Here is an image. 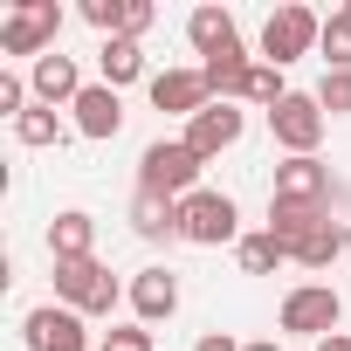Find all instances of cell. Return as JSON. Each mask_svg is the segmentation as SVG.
<instances>
[{
    "label": "cell",
    "mask_w": 351,
    "mask_h": 351,
    "mask_svg": "<svg viewBox=\"0 0 351 351\" xmlns=\"http://www.w3.org/2000/svg\"><path fill=\"white\" fill-rule=\"evenodd\" d=\"M152 104L193 124V117L214 104V90H207V76H200V69H158V76H152Z\"/></svg>",
    "instance_id": "10"
},
{
    "label": "cell",
    "mask_w": 351,
    "mask_h": 351,
    "mask_svg": "<svg viewBox=\"0 0 351 351\" xmlns=\"http://www.w3.org/2000/svg\"><path fill=\"white\" fill-rule=\"evenodd\" d=\"M104 351H152V330L145 324H117V330H104Z\"/></svg>",
    "instance_id": "27"
},
{
    "label": "cell",
    "mask_w": 351,
    "mask_h": 351,
    "mask_svg": "<svg viewBox=\"0 0 351 351\" xmlns=\"http://www.w3.org/2000/svg\"><path fill=\"white\" fill-rule=\"evenodd\" d=\"M317 351H351V337H344V330H330V337H324Z\"/></svg>",
    "instance_id": "30"
},
{
    "label": "cell",
    "mask_w": 351,
    "mask_h": 351,
    "mask_svg": "<svg viewBox=\"0 0 351 351\" xmlns=\"http://www.w3.org/2000/svg\"><path fill=\"white\" fill-rule=\"evenodd\" d=\"M241 351H282V344H276V337H255V344H241Z\"/></svg>",
    "instance_id": "31"
},
{
    "label": "cell",
    "mask_w": 351,
    "mask_h": 351,
    "mask_svg": "<svg viewBox=\"0 0 351 351\" xmlns=\"http://www.w3.org/2000/svg\"><path fill=\"white\" fill-rule=\"evenodd\" d=\"M248 69H255V56H248L241 42H228L221 56H207V62H200V76H207L214 104H241V90H248Z\"/></svg>",
    "instance_id": "15"
},
{
    "label": "cell",
    "mask_w": 351,
    "mask_h": 351,
    "mask_svg": "<svg viewBox=\"0 0 351 351\" xmlns=\"http://www.w3.org/2000/svg\"><path fill=\"white\" fill-rule=\"evenodd\" d=\"M186 42H193L200 56H221V49L241 42V35H234V14H228V8H193V14H186Z\"/></svg>",
    "instance_id": "20"
},
{
    "label": "cell",
    "mask_w": 351,
    "mask_h": 351,
    "mask_svg": "<svg viewBox=\"0 0 351 351\" xmlns=\"http://www.w3.org/2000/svg\"><path fill=\"white\" fill-rule=\"evenodd\" d=\"M97 69H104V83H110V90L138 83V76H145V42H131V35H110V42L97 49Z\"/></svg>",
    "instance_id": "18"
},
{
    "label": "cell",
    "mask_w": 351,
    "mask_h": 351,
    "mask_svg": "<svg viewBox=\"0 0 351 351\" xmlns=\"http://www.w3.org/2000/svg\"><path fill=\"white\" fill-rule=\"evenodd\" d=\"M83 255H97V221L83 207H69L49 221V262H83Z\"/></svg>",
    "instance_id": "16"
},
{
    "label": "cell",
    "mask_w": 351,
    "mask_h": 351,
    "mask_svg": "<svg viewBox=\"0 0 351 351\" xmlns=\"http://www.w3.org/2000/svg\"><path fill=\"white\" fill-rule=\"evenodd\" d=\"M56 303H69V310H83V317H110V310H117V276H110L97 255L56 262Z\"/></svg>",
    "instance_id": "5"
},
{
    "label": "cell",
    "mask_w": 351,
    "mask_h": 351,
    "mask_svg": "<svg viewBox=\"0 0 351 351\" xmlns=\"http://www.w3.org/2000/svg\"><path fill=\"white\" fill-rule=\"evenodd\" d=\"M200 165L207 158L186 138H152L138 152V186L145 193H165V200H186V193H200Z\"/></svg>",
    "instance_id": "1"
},
{
    "label": "cell",
    "mask_w": 351,
    "mask_h": 351,
    "mask_svg": "<svg viewBox=\"0 0 351 351\" xmlns=\"http://www.w3.org/2000/svg\"><path fill=\"white\" fill-rule=\"evenodd\" d=\"M180 241H193V248H228V241H241V207H234L228 193H214V186L186 193V200H180Z\"/></svg>",
    "instance_id": "3"
},
{
    "label": "cell",
    "mask_w": 351,
    "mask_h": 351,
    "mask_svg": "<svg viewBox=\"0 0 351 351\" xmlns=\"http://www.w3.org/2000/svg\"><path fill=\"white\" fill-rule=\"evenodd\" d=\"M158 21V8H152V0H124V35L131 42H145V28Z\"/></svg>",
    "instance_id": "28"
},
{
    "label": "cell",
    "mask_w": 351,
    "mask_h": 351,
    "mask_svg": "<svg viewBox=\"0 0 351 351\" xmlns=\"http://www.w3.org/2000/svg\"><path fill=\"white\" fill-rule=\"evenodd\" d=\"M337 317H344V296H337L330 282H296V289L282 296V330H289V337L324 344V337L337 330Z\"/></svg>",
    "instance_id": "6"
},
{
    "label": "cell",
    "mask_w": 351,
    "mask_h": 351,
    "mask_svg": "<svg viewBox=\"0 0 351 351\" xmlns=\"http://www.w3.org/2000/svg\"><path fill=\"white\" fill-rule=\"evenodd\" d=\"M344 14H351V8H344Z\"/></svg>",
    "instance_id": "32"
},
{
    "label": "cell",
    "mask_w": 351,
    "mask_h": 351,
    "mask_svg": "<svg viewBox=\"0 0 351 351\" xmlns=\"http://www.w3.org/2000/svg\"><path fill=\"white\" fill-rule=\"evenodd\" d=\"M69 110H76V131H83V138H97V145L124 131V104H117V90H110V83H90Z\"/></svg>",
    "instance_id": "14"
},
{
    "label": "cell",
    "mask_w": 351,
    "mask_h": 351,
    "mask_svg": "<svg viewBox=\"0 0 351 351\" xmlns=\"http://www.w3.org/2000/svg\"><path fill=\"white\" fill-rule=\"evenodd\" d=\"M269 200H282V207H330V165L324 158H282Z\"/></svg>",
    "instance_id": "9"
},
{
    "label": "cell",
    "mask_w": 351,
    "mask_h": 351,
    "mask_svg": "<svg viewBox=\"0 0 351 351\" xmlns=\"http://www.w3.org/2000/svg\"><path fill=\"white\" fill-rule=\"evenodd\" d=\"M317 104H324V117H351V69H324Z\"/></svg>",
    "instance_id": "25"
},
{
    "label": "cell",
    "mask_w": 351,
    "mask_h": 351,
    "mask_svg": "<svg viewBox=\"0 0 351 351\" xmlns=\"http://www.w3.org/2000/svg\"><path fill=\"white\" fill-rule=\"evenodd\" d=\"M317 42H324V21H317L310 8H276V14L262 21V62H276V69L303 62Z\"/></svg>",
    "instance_id": "7"
},
{
    "label": "cell",
    "mask_w": 351,
    "mask_h": 351,
    "mask_svg": "<svg viewBox=\"0 0 351 351\" xmlns=\"http://www.w3.org/2000/svg\"><path fill=\"white\" fill-rule=\"evenodd\" d=\"M28 90H35V104H49V110H56V104H76L90 83H83L76 56H62V49H56V56H42V62L28 69Z\"/></svg>",
    "instance_id": "12"
},
{
    "label": "cell",
    "mask_w": 351,
    "mask_h": 351,
    "mask_svg": "<svg viewBox=\"0 0 351 351\" xmlns=\"http://www.w3.org/2000/svg\"><path fill=\"white\" fill-rule=\"evenodd\" d=\"M234 262H241V276H276L289 255H282V241L262 228V234H241V241H234Z\"/></svg>",
    "instance_id": "21"
},
{
    "label": "cell",
    "mask_w": 351,
    "mask_h": 351,
    "mask_svg": "<svg viewBox=\"0 0 351 351\" xmlns=\"http://www.w3.org/2000/svg\"><path fill=\"white\" fill-rule=\"evenodd\" d=\"M131 234L138 241H165V234H180V200H165V193H131Z\"/></svg>",
    "instance_id": "17"
},
{
    "label": "cell",
    "mask_w": 351,
    "mask_h": 351,
    "mask_svg": "<svg viewBox=\"0 0 351 351\" xmlns=\"http://www.w3.org/2000/svg\"><path fill=\"white\" fill-rule=\"evenodd\" d=\"M193 351H241V344H234V337H228V330H207V337H200V344H193Z\"/></svg>",
    "instance_id": "29"
},
{
    "label": "cell",
    "mask_w": 351,
    "mask_h": 351,
    "mask_svg": "<svg viewBox=\"0 0 351 351\" xmlns=\"http://www.w3.org/2000/svg\"><path fill=\"white\" fill-rule=\"evenodd\" d=\"M282 97H289V83H282V69L255 56V69H248V90H241V104H262V110H276Z\"/></svg>",
    "instance_id": "22"
},
{
    "label": "cell",
    "mask_w": 351,
    "mask_h": 351,
    "mask_svg": "<svg viewBox=\"0 0 351 351\" xmlns=\"http://www.w3.org/2000/svg\"><path fill=\"white\" fill-rule=\"evenodd\" d=\"M241 131H248V117H241V104H207L193 124H186V145L200 152V158H221L228 145H241Z\"/></svg>",
    "instance_id": "11"
},
{
    "label": "cell",
    "mask_w": 351,
    "mask_h": 351,
    "mask_svg": "<svg viewBox=\"0 0 351 351\" xmlns=\"http://www.w3.org/2000/svg\"><path fill=\"white\" fill-rule=\"evenodd\" d=\"M14 138H21L28 152H49V145H62V117H56L49 104H35V110H28V117L14 124Z\"/></svg>",
    "instance_id": "23"
},
{
    "label": "cell",
    "mask_w": 351,
    "mask_h": 351,
    "mask_svg": "<svg viewBox=\"0 0 351 351\" xmlns=\"http://www.w3.org/2000/svg\"><path fill=\"white\" fill-rule=\"evenodd\" d=\"M56 35H62V8L56 0H14L8 21H0V56H56Z\"/></svg>",
    "instance_id": "2"
},
{
    "label": "cell",
    "mask_w": 351,
    "mask_h": 351,
    "mask_svg": "<svg viewBox=\"0 0 351 351\" xmlns=\"http://www.w3.org/2000/svg\"><path fill=\"white\" fill-rule=\"evenodd\" d=\"M317 56H324V69H351V14H344V8L324 21V42H317Z\"/></svg>",
    "instance_id": "24"
},
{
    "label": "cell",
    "mask_w": 351,
    "mask_h": 351,
    "mask_svg": "<svg viewBox=\"0 0 351 351\" xmlns=\"http://www.w3.org/2000/svg\"><path fill=\"white\" fill-rule=\"evenodd\" d=\"M324 104H317V90H289L276 110H269V131H276V145L289 152V158H317V145H324Z\"/></svg>",
    "instance_id": "4"
},
{
    "label": "cell",
    "mask_w": 351,
    "mask_h": 351,
    "mask_svg": "<svg viewBox=\"0 0 351 351\" xmlns=\"http://www.w3.org/2000/svg\"><path fill=\"white\" fill-rule=\"evenodd\" d=\"M344 241H351V234H344V228H337V221H317V228H310V234H303V241H296V248H289V262H296V269H310V276H317V269H330V262H337V255H344Z\"/></svg>",
    "instance_id": "19"
},
{
    "label": "cell",
    "mask_w": 351,
    "mask_h": 351,
    "mask_svg": "<svg viewBox=\"0 0 351 351\" xmlns=\"http://www.w3.org/2000/svg\"><path fill=\"white\" fill-rule=\"evenodd\" d=\"M131 310H138L145 330L165 324L172 310H180V276H172V269H138V276H131Z\"/></svg>",
    "instance_id": "13"
},
{
    "label": "cell",
    "mask_w": 351,
    "mask_h": 351,
    "mask_svg": "<svg viewBox=\"0 0 351 351\" xmlns=\"http://www.w3.org/2000/svg\"><path fill=\"white\" fill-rule=\"evenodd\" d=\"M83 21L110 42V35H124V0H83Z\"/></svg>",
    "instance_id": "26"
},
{
    "label": "cell",
    "mask_w": 351,
    "mask_h": 351,
    "mask_svg": "<svg viewBox=\"0 0 351 351\" xmlns=\"http://www.w3.org/2000/svg\"><path fill=\"white\" fill-rule=\"evenodd\" d=\"M21 337H28V351H90V324H83V310H69V303L28 310V317H21Z\"/></svg>",
    "instance_id": "8"
}]
</instances>
